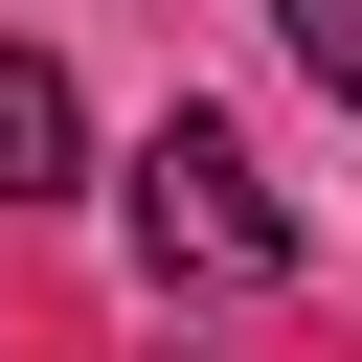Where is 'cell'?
I'll return each instance as SVG.
<instances>
[{
  "label": "cell",
  "instance_id": "cell-1",
  "mask_svg": "<svg viewBox=\"0 0 362 362\" xmlns=\"http://www.w3.org/2000/svg\"><path fill=\"white\" fill-rule=\"evenodd\" d=\"M136 272H158V294H272V272H294V204H272V158H249L226 113H158V136H136Z\"/></svg>",
  "mask_w": 362,
  "mask_h": 362
},
{
  "label": "cell",
  "instance_id": "cell-2",
  "mask_svg": "<svg viewBox=\"0 0 362 362\" xmlns=\"http://www.w3.org/2000/svg\"><path fill=\"white\" fill-rule=\"evenodd\" d=\"M68 158H90L68 68H45V45H0V226H23V204H68Z\"/></svg>",
  "mask_w": 362,
  "mask_h": 362
},
{
  "label": "cell",
  "instance_id": "cell-3",
  "mask_svg": "<svg viewBox=\"0 0 362 362\" xmlns=\"http://www.w3.org/2000/svg\"><path fill=\"white\" fill-rule=\"evenodd\" d=\"M272 23H294V68H317V90H362V0H272Z\"/></svg>",
  "mask_w": 362,
  "mask_h": 362
}]
</instances>
